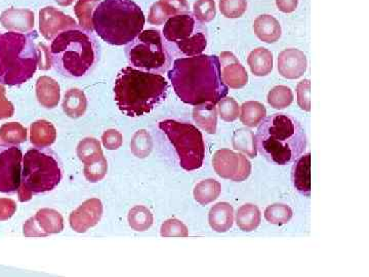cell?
<instances>
[{"label":"cell","mask_w":369,"mask_h":277,"mask_svg":"<svg viewBox=\"0 0 369 277\" xmlns=\"http://www.w3.org/2000/svg\"><path fill=\"white\" fill-rule=\"evenodd\" d=\"M172 88L181 101L216 105L229 93L221 79L220 59L216 55H197L176 59L169 72Z\"/></svg>","instance_id":"6da1fadb"},{"label":"cell","mask_w":369,"mask_h":277,"mask_svg":"<svg viewBox=\"0 0 369 277\" xmlns=\"http://www.w3.org/2000/svg\"><path fill=\"white\" fill-rule=\"evenodd\" d=\"M257 151L268 162L278 165L294 162L305 153L308 138L301 124L287 114L276 113L259 124Z\"/></svg>","instance_id":"7a4b0ae2"},{"label":"cell","mask_w":369,"mask_h":277,"mask_svg":"<svg viewBox=\"0 0 369 277\" xmlns=\"http://www.w3.org/2000/svg\"><path fill=\"white\" fill-rule=\"evenodd\" d=\"M169 82L156 73L134 67H125L116 76L114 95L118 108L129 117H140L151 112L164 101Z\"/></svg>","instance_id":"3957f363"},{"label":"cell","mask_w":369,"mask_h":277,"mask_svg":"<svg viewBox=\"0 0 369 277\" xmlns=\"http://www.w3.org/2000/svg\"><path fill=\"white\" fill-rule=\"evenodd\" d=\"M49 53L51 66L60 75L79 78L95 68L100 60V46L93 32L76 26L51 40Z\"/></svg>","instance_id":"277c9868"},{"label":"cell","mask_w":369,"mask_h":277,"mask_svg":"<svg viewBox=\"0 0 369 277\" xmlns=\"http://www.w3.org/2000/svg\"><path fill=\"white\" fill-rule=\"evenodd\" d=\"M146 19L133 0H104L93 15V30L107 44L127 46L144 29Z\"/></svg>","instance_id":"5b68a950"},{"label":"cell","mask_w":369,"mask_h":277,"mask_svg":"<svg viewBox=\"0 0 369 277\" xmlns=\"http://www.w3.org/2000/svg\"><path fill=\"white\" fill-rule=\"evenodd\" d=\"M35 30L0 32V84L21 86L34 76L39 63Z\"/></svg>","instance_id":"8992f818"},{"label":"cell","mask_w":369,"mask_h":277,"mask_svg":"<svg viewBox=\"0 0 369 277\" xmlns=\"http://www.w3.org/2000/svg\"><path fill=\"white\" fill-rule=\"evenodd\" d=\"M62 176L61 162L53 151L30 149L23 156L22 182L17 191L20 202H27L33 195L51 191L60 184Z\"/></svg>","instance_id":"52a82bcc"},{"label":"cell","mask_w":369,"mask_h":277,"mask_svg":"<svg viewBox=\"0 0 369 277\" xmlns=\"http://www.w3.org/2000/svg\"><path fill=\"white\" fill-rule=\"evenodd\" d=\"M162 35L174 57L201 55L209 42L207 27L191 12L169 18L164 23Z\"/></svg>","instance_id":"ba28073f"},{"label":"cell","mask_w":369,"mask_h":277,"mask_svg":"<svg viewBox=\"0 0 369 277\" xmlns=\"http://www.w3.org/2000/svg\"><path fill=\"white\" fill-rule=\"evenodd\" d=\"M127 61L134 68L163 75L171 66L172 56L162 33L155 29L142 31L125 49Z\"/></svg>","instance_id":"9c48e42d"},{"label":"cell","mask_w":369,"mask_h":277,"mask_svg":"<svg viewBox=\"0 0 369 277\" xmlns=\"http://www.w3.org/2000/svg\"><path fill=\"white\" fill-rule=\"evenodd\" d=\"M158 127L169 138L185 171L200 169L205 156V144L202 133L189 122L164 120Z\"/></svg>","instance_id":"30bf717a"},{"label":"cell","mask_w":369,"mask_h":277,"mask_svg":"<svg viewBox=\"0 0 369 277\" xmlns=\"http://www.w3.org/2000/svg\"><path fill=\"white\" fill-rule=\"evenodd\" d=\"M23 153L17 146H0V192L15 193L22 182Z\"/></svg>","instance_id":"8fae6325"},{"label":"cell","mask_w":369,"mask_h":277,"mask_svg":"<svg viewBox=\"0 0 369 277\" xmlns=\"http://www.w3.org/2000/svg\"><path fill=\"white\" fill-rule=\"evenodd\" d=\"M214 171L221 178L233 182H243L252 173V164L242 153L230 149H220L212 158Z\"/></svg>","instance_id":"7c38bea8"},{"label":"cell","mask_w":369,"mask_h":277,"mask_svg":"<svg viewBox=\"0 0 369 277\" xmlns=\"http://www.w3.org/2000/svg\"><path fill=\"white\" fill-rule=\"evenodd\" d=\"M23 230L26 238H46L51 234L61 233L64 230V219L56 210H39L35 216L27 220Z\"/></svg>","instance_id":"4fadbf2b"},{"label":"cell","mask_w":369,"mask_h":277,"mask_svg":"<svg viewBox=\"0 0 369 277\" xmlns=\"http://www.w3.org/2000/svg\"><path fill=\"white\" fill-rule=\"evenodd\" d=\"M77 26L75 20L70 15H66L53 8L46 6L41 8L39 12V29L42 37L46 40H53L63 31L74 28Z\"/></svg>","instance_id":"5bb4252c"},{"label":"cell","mask_w":369,"mask_h":277,"mask_svg":"<svg viewBox=\"0 0 369 277\" xmlns=\"http://www.w3.org/2000/svg\"><path fill=\"white\" fill-rule=\"evenodd\" d=\"M103 216L102 202L98 198H91L82 203L69 217V224L77 233H84L100 222Z\"/></svg>","instance_id":"9a60e30c"},{"label":"cell","mask_w":369,"mask_h":277,"mask_svg":"<svg viewBox=\"0 0 369 277\" xmlns=\"http://www.w3.org/2000/svg\"><path fill=\"white\" fill-rule=\"evenodd\" d=\"M221 76L224 84L230 89L245 88L248 82V75L242 64L231 51H223L220 58Z\"/></svg>","instance_id":"2e32d148"},{"label":"cell","mask_w":369,"mask_h":277,"mask_svg":"<svg viewBox=\"0 0 369 277\" xmlns=\"http://www.w3.org/2000/svg\"><path fill=\"white\" fill-rule=\"evenodd\" d=\"M308 60L303 51L297 49H286L281 51L277 60L279 75L286 79H297L305 75Z\"/></svg>","instance_id":"e0dca14e"},{"label":"cell","mask_w":369,"mask_h":277,"mask_svg":"<svg viewBox=\"0 0 369 277\" xmlns=\"http://www.w3.org/2000/svg\"><path fill=\"white\" fill-rule=\"evenodd\" d=\"M0 23L11 31L31 32L34 30L35 15L30 10L8 8L0 15Z\"/></svg>","instance_id":"ac0fdd59"},{"label":"cell","mask_w":369,"mask_h":277,"mask_svg":"<svg viewBox=\"0 0 369 277\" xmlns=\"http://www.w3.org/2000/svg\"><path fill=\"white\" fill-rule=\"evenodd\" d=\"M37 101L46 109H53L59 104L61 99V88L58 82L49 76H41L37 82Z\"/></svg>","instance_id":"d6986e66"},{"label":"cell","mask_w":369,"mask_h":277,"mask_svg":"<svg viewBox=\"0 0 369 277\" xmlns=\"http://www.w3.org/2000/svg\"><path fill=\"white\" fill-rule=\"evenodd\" d=\"M292 180L294 188L304 196L311 194V154L299 156L294 162L292 171Z\"/></svg>","instance_id":"ffe728a7"},{"label":"cell","mask_w":369,"mask_h":277,"mask_svg":"<svg viewBox=\"0 0 369 277\" xmlns=\"http://www.w3.org/2000/svg\"><path fill=\"white\" fill-rule=\"evenodd\" d=\"M209 226L214 231L225 233L234 224V209L229 202H219L210 209L209 213Z\"/></svg>","instance_id":"44dd1931"},{"label":"cell","mask_w":369,"mask_h":277,"mask_svg":"<svg viewBox=\"0 0 369 277\" xmlns=\"http://www.w3.org/2000/svg\"><path fill=\"white\" fill-rule=\"evenodd\" d=\"M254 30L257 37L266 44L278 41L283 33L280 23L271 15H261L254 20Z\"/></svg>","instance_id":"7402d4cb"},{"label":"cell","mask_w":369,"mask_h":277,"mask_svg":"<svg viewBox=\"0 0 369 277\" xmlns=\"http://www.w3.org/2000/svg\"><path fill=\"white\" fill-rule=\"evenodd\" d=\"M57 138V129L51 122L39 120L31 124L30 142L37 148H48Z\"/></svg>","instance_id":"603a6c76"},{"label":"cell","mask_w":369,"mask_h":277,"mask_svg":"<svg viewBox=\"0 0 369 277\" xmlns=\"http://www.w3.org/2000/svg\"><path fill=\"white\" fill-rule=\"evenodd\" d=\"M218 115V109H216V105L212 104V103L197 105L194 107L193 112H192L193 120L197 126L210 135L216 133Z\"/></svg>","instance_id":"cb8c5ba5"},{"label":"cell","mask_w":369,"mask_h":277,"mask_svg":"<svg viewBox=\"0 0 369 277\" xmlns=\"http://www.w3.org/2000/svg\"><path fill=\"white\" fill-rule=\"evenodd\" d=\"M63 111L70 118H80L84 115L87 109L86 94L79 89H70L65 94L63 100Z\"/></svg>","instance_id":"d4e9b609"},{"label":"cell","mask_w":369,"mask_h":277,"mask_svg":"<svg viewBox=\"0 0 369 277\" xmlns=\"http://www.w3.org/2000/svg\"><path fill=\"white\" fill-rule=\"evenodd\" d=\"M247 64L252 75L256 76L269 75L273 70V53L265 48H258L248 55Z\"/></svg>","instance_id":"484cf974"},{"label":"cell","mask_w":369,"mask_h":277,"mask_svg":"<svg viewBox=\"0 0 369 277\" xmlns=\"http://www.w3.org/2000/svg\"><path fill=\"white\" fill-rule=\"evenodd\" d=\"M237 226L243 232H252L258 229L261 221V211L257 205L246 203L241 205L236 213Z\"/></svg>","instance_id":"4316f807"},{"label":"cell","mask_w":369,"mask_h":277,"mask_svg":"<svg viewBox=\"0 0 369 277\" xmlns=\"http://www.w3.org/2000/svg\"><path fill=\"white\" fill-rule=\"evenodd\" d=\"M221 191V185L214 179L201 181L194 188V198L199 205H207L218 200Z\"/></svg>","instance_id":"83f0119b"},{"label":"cell","mask_w":369,"mask_h":277,"mask_svg":"<svg viewBox=\"0 0 369 277\" xmlns=\"http://www.w3.org/2000/svg\"><path fill=\"white\" fill-rule=\"evenodd\" d=\"M76 153L84 165L95 164L105 157L100 142L95 138H86L80 141Z\"/></svg>","instance_id":"f1b7e54d"},{"label":"cell","mask_w":369,"mask_h":277,"mask_svg":"<svg viewBox=\"0 0 369 277\" xmlns=\"http://www.w3.org/2000/svg\"><path fill=\"white\" fill-rule=\"evenodd\" d=\"M239 117L245 127H256L267 117V109L258 101H247L240 107Z\"/></svg>","instance_id":"f546056e"},{"label":"cell","mask_w":369,"mask_h":277,"mask_svg":"<svg viewBox=\"0 0 369 277\" xmlns=\"http://www.w3.org/2000/svg\"><path fill=\"white\" fill-rule=\"evenodd\" d=\"M100 0H77L74 6V13L77 18L79 27L84 30L93 32V15Z\"/></svg>","instance_id":"4dcf8cb0"},{"label":"cell","mask_w":369,"mask_h":277,"mask_svg":"<svg viewBox=\"0 0 369 277\" xmlns=\"http://www.w3.org/2000/svg\"><path fill=\"white\" fill-rule=\"evenodd\" d=\"M26 140V127L19 122H8L0 127V144L17 146Z\"/></svg>","instance_id":"1f68e13d"},{"label":"cell","mask_w":369,"mask_h":277,"mask_svg":"<svg viewBox=\"0 0 369 277\" xmlns=\"http://www.w3.org/2000/svg\"><path fill=\"white\" fill-rule=\"evenodd\" d=\"M232 143L235 150L242 152L250 158L257 157L256 137L250 129H237L234 133Z\"/></svg>","instance_id":"d6a6232c"},{"label":"cell","mask_w":369,"mask_h":277,"mask_svg":"<svg viewBox=\"0 0 369 277\" xmlns=\"http://www.w3.org/2000/svg\"><path fill=\"white\" fill-rule=\"evenodd\" d=\"M129 224L131 229L138 232L147 231L153 224V214L144 205H136L129 211Z\"/></svg>","instance_id":"836d02e7"},{"label":"cell","mask_w":369,"mask_h":277,"mask_svg":"<svg viewBox=\"0 0 369 277\" xmlns=\"http://www.w3.org/2000/svg\"><path fill=\"white\" fill-rule=\"evenodd\" d=\"M292 216H294V212L292 207L284 203L271 205L264 212V217L267 222H269L270 224L278 225V226L287 224L292 220Z\"/></svg>","instance_id":"e575fe53"},{"label":"cell","mask_w":369,"mask_h":277,"mask_svg":"<svg viewBox=\"0 0 369 277\" xmlns=\"http://www.w3.org/2000/svg\"><path fill=\"white\" fill-rule=\"evenodd\" d=\"M268 104L277 110L287 108L294 102V93L286 86H277L268 94Z\"/></svg>","instance_id":"d590c367"},{"label":"cell","mask_w":369,"mask_h":277,"mask_svg":"<svg viewBox=\"0 0 369 277\" xmlns=\"http://www.w3.org/2000/svg\"><path fill=\"white\" fill-rule=\"evenodd\" d=\"M219 8L224 17L237 19L242 17L247 10V0H220Z\"/></svg>","instance_id":"8d00e7d4"},{"label":"cell","mask_w":369,"mask_h":277,"mask_svg":"<svg viewBox=\"0 0 369 277\" xmlns=\"http://www.w3.org/2000/svg\"><path fill=\"white\" fill-rule=\"evenodd\" d=\"M216 109L221 120L226 122H235L240 114V106L233 98H223L218 102Z\"/></svg>","instance_id":"74e56055"},{"label":"cell","mask_w":369,"mask_h":277,"mask_svg":"<svg viewBox=\"0 0 369 277\" xmlns=\"http://www.w3.org/2000/svg\"><path fill=\"white\" fill-rule=\"evenodd\" d=\"M193 13L203 23H210L216 15V2L214 0H196Z\"/></svg>","instance_id":"f35d334b"},{"label":"cell","mask_w":369,"mask_h":277,"mask_svg":"<svg viewBox=\"0 0 369 277\" xmlns=\"http://www.w3.org/2000/svg\"><path fill=\"white\" fill-rule=\"evenodd\" d=\"M160 236L162 238H187L189 231L182 221L171 218L161 225Z\"/></svg>","instance_id":"ab89813d"},{"label":"cell","mask_w":369,"mask_h":277,"mask_svg":"<svg viewBox=\"0 0 369 277\" xmlns=\"http://www.w3.org/2000/svg\"><path fill=\"white\" fill-rule=\"evenodd\" d=\"M107 171H108V164L105 157L95 164L84 165V176L91 183H97L103 180L107 175Z\"/></svg>","instance_id":"60d3db41"},{"label":"cell","mask_w":369,"mask_h":277,"mask_svg":"<svg viewBox=\"0 0 369 277\" xmlns=\"http://www.w3.org/2000/svg\"><path fill=\"white\" fill-rule=\"evenodd\" d=\"M158 2L169 18L179 13L189 12V4L187 0H160Z\"/></svg>","instance_id":"b9f144b4"},{"label":"cell","mask_w":369,"mask_h":277,"mask_svg":"<svg viewBox=\"0 0 369 277\" xmlns=\"http://www.w3.org/2000/svg\"><path fill=\"white\" fill-rule=\"evenodd\" d=\"M310 80L304 79L297 86V104L301 107L302 110H311L310 101Z\"/></svg>","instance_id":"7bdbcfd3"},{"label":"cell","mask_w":369,"mask_h":277,"mask_svg":"<svg viewBox=\"0 0 369 277\" xmlns=\"http://www.w3.org/2000/svg\"><path fill=\"white\" fill-rule=\"evenodd\" d=\"M123 142L122 134L116 129H108L102 136V143L108 150H117L122 147Z\"/></svg>","instance_id":"ee69618b"},{"label":"cell","mask_w":369,"mask_h":277,"mask_svg":"<svg viewBox=\"0 0 369 277\" xmlns=\"http://www.w3.org/2000/svg\"><path fill=\"white\" fill-rule=\"evenodd\" d=\"M138 147H142L140 152V157H146L148 154L151 151V138L146 133V131H140L135 136L133 143L134 153L136 151Z\"/></svg>","instance_id":"f6af8a7d"},{"label":"cell","mask_w":369,"mask_h":277,"mask_svg":"<svg viewBox=\"0 0 369 277\" xmlns=\"http://www.w3.org/2000/svg\"><path fill=\"white\" fill-rule=\"evenodd\" d=\"M169 19V18L163 11L160 2L152 4L149 15H148V23L151 24V25L160 26L163 25Z\"/></svg>","instance_id":"bcb514c9"},{"label":"cell","mask_w":369,"mask_h":277,"mask_svg":"<svg viewBox=\"0 0 369 277\" xmlns=\"http://www.w3.org/2000/svg\"><path fill=\"white\" fill-rule=\"evenodd\" d=\"M13 113H15V107L12 102L6 99V89L0 84V120L12 117Z\"/></svg>","instance_id":"7dc6e473"},{"label":"cell","mask_w":369,"mask_h":277,"mask_svg":"<svg viewBox=\"0 0 369 277\" xmlns=\"http://www.w3.org/2000/svg\"><path fill=\"white\" fill-rule=\"evenodd\" d=\"M17 212V203L10 198H0V222L10 220Z\"/></svg>","instance_id":"c3c4849f"},{"label":"cell","mask_w":369,"mask_h":277,"mask_svg":"<svg viewBox=\"0 0 369 277\" xmlns=\"http://www.w3.org/2000/svg\"><path fill=\"white\" fill-rule=\"evenodd\" d=\"M277 8L284 13H294L297 10L299 0H275Z\"/></svg>","instance_id":"681fc988"},{"label":"cell","mask_w":369,"mask_h":277,"mask_svg":"<svg viewBox=\"0 0 369 277\" xmlns=\"http://www.w3.org/2000/svg\"><path fill=\"white\" fill-rule=\"evenodd\" d=\"M59 6H69L73 4L74 0H55Z\"/></svg>","instance_id":"f907efd6"}]
</instances>
